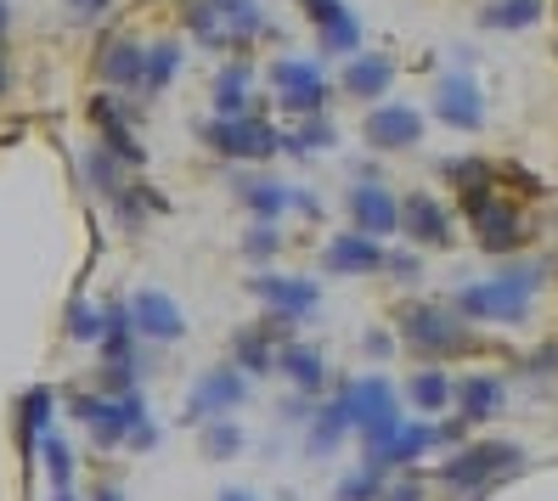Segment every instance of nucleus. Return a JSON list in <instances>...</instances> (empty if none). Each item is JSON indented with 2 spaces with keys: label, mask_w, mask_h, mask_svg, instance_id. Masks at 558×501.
<instances>
[{
  "label": "nucleus",
  "mask_w": 558,
  "mask_h": 501,
  "mask_svg": "<svg viewBox=\"0 0 558 501\" xmlns=\"http://www.w3.org/2000/svg\"><path fill=\"white\" fill-rule=\"evenodd\" d=\"M542 282H547L542 265H508L502 277L469 282L463 293H457V316H463V321H502V327H519L524 316H531V298H536Z\"/></svg>",
  "instance_id": "f257e3e1"
},
{
  "label": "nucleus",
  "mask_w": 558,
  "mask_h": 501,
  "mask_svg": "<svg viewBox=\"0 0 558 501\" xmlns=\"http://www.w3.org/2000/svg\"><path fill=\"white\" fill-rule=\"evenodd\" d=\"M186 28L209 51H243L259 35H271V17L254 0H186Z\"/></svg>",
  "instance_id": "f03ea898"
},
{
  "label": "nucleus",
  "mask_w": 558,
  "mask_h": 501,
  "mask_svg": "<svg viewBox=\"0 0 558 501\" xmlns=\"http://www.w3.org/2000/svg\"><path fill=\"white\" fill-rule=\"evenodd\" d=\"M524 467V451L513 445V440H480V445H463L457 456H446L440 467H435V479L446 485V490H457V496H469V501H480L497 479H508V474H519Z\"/></svg>",
  "instance_id": "7ed1b4c3"
},
{
  "label": "nucleus",
  "mask_w": 558,
  "mask_h": 501,
  "mask_svg": "<svg viewBox=\"0 0 558 501\" xmlns=\"http://www.w3.org/2000/svg\"><path fill=\"white\" fill-rule=\"evenodd\" d=\"M401 339L423 355V361H457V355H480L485 344L469 332V321L457 310H440V305H401Z\"/></svg>",
  "instance_id": "20e7f679"
},
{
  "label": "nucleus",
  "mask_w": 558,
  "mask_h": 501,
  "mask_svg": "<svg viewBox=\"0 0 558 501\" xmlns=\"http://www.w3.org/2000/svg\"><path fill=\"white\" fill-rule=\"evenodd\" d=\"M198 136H204V147H209V152H220V158H238V163H266V158L282 147V136L266 124V113L209 119V124H198Z\"/></svg>",
  "instance_id": "39448f33"
},
{
  "label": "nucleus",
  "mask_w": 558,
  "mask_h": 501,
  "mask_svg": "<svg viewBox=\"0 0 558 501\" xmlns=\"http://www.w3.org/2000/svg\"><path fill=\"white\" fill-rule=\"evenodd\" d=\"M248 400V378L238 372L232 361L226 366H209V372L192 383V394H186V423H215V417H232L238 406Z\"/></svg>",
  "instance_id": "423d86ee"
},
{
  "label": "nucleus",
  "mask_w": 558,
  "mask_h": 501,
  "mask_svg": "<svg viewBox=\"0 0 558 501\" xmlns=\"http://www.w3.org/2000/svg\"><path fill=\"white\" fill-rule=\"evenodd\" d=\"M333 400L344 406V417H350L355 433H367V428H378V423H389V417H401V406H396V383H389V378H355V383H339Z\"/></svg>",
  "instance_id": "0eeeda50"
},
{
  "label": "nucleus",
  "mask_w": 558,
  "mask_h": 501,
  "mask_svg": "<svg viewBox=\"0 0 558 501\" xmlns=\"http://www.w3.org/2000/svg\"><path fill=\"white\" fill-rule=\"evenodd\" d=\"M248 293H254L271 316H288V321H300V316H311V310L322 305V288H316L311 277H277V271H259V277H248Z\"/></svg>",
  "instance_id": "6e6552de"
},
{
  "label": "nucleus",
  "mask_w": 558,
  "mask_h": 501,
  "mask_svg": "<svg viewBox=\"0 0 558 501\" xmlns=\"http://www.w3.org/2000/svg\"><path fill=\"white\" fill-rule=\"evenodd\" d=\"M271 85L282 90L277 102H282L288 113H300V119H316L322 102H327V80H322L316 62H293V57H282L277 69H271Z\"/></svg>",
  "instance_id": "1a4fd4ad"
},
{
  "label": "nucleus",
  "mask_w": 558,
  "mask_h": 501,
  "mask_svg": "<svg viewBox=\"0 0 558 501\" xmlns=\"http://www.w3.org/2000/svg\"><path fill=\"white\" fill-rule=\"evenodd\" d=\"M361 136H367L373 152H407L423 142V113L407 108V102H384L367 113V124H361Z\"/></svg>",
  "instance_id": "9d476101"
},
{
  "label": "nucleus",
  "mask_w": 558,
  "mask_h": 501,
  "mask_svg": "<svg viewBox=\"0 0 558 501\" xmlns=\"http://www.w3.org/2000/svg\"><path fill=\"white\" fill-rule=\"evenodd\" d=\"M384 259H389L384 243L361 237V231H339V237L322 248V271L327 277H373V271H384Z\"/></svg>",
  "instance_id": "9b49d317"
},
{
  "label": "nucleus",
  "mask_w": 558,
  "mask_h": 501,
  "mask_svg": "<svg viewBox=\"0 0 558 501\" xmlns=\"http://www.w3.org/2000/svg\"><path fill=\"white\" fill-rule=\"evenodd\" d=\"M350 220H355L361 237L384 243V237H396V231H401V204L389 197V186L367 181V186H355V192H350Z\"/></svg>",
  "instance_id": "f8f14e48"
},
{
  "label": "nucleus",
  "mask_w": 558,
  "mask_h": 501,
  "mask_svg": "<svg viewBox=\"0 0 558 501\" xmlns=\"http://www.w3.org/2000/svg\"><path fill=\"white\" fill-rule=\"evenodd\" d=\"M469 220H474V243H480L485 254H513V248L531 243V225H524L519 209H508L502 197H490V204L474 209Z\"/></svg>",
  "instance_id": "ddd939ff"
},
{
  "label": "nucleus",
  "mask_w": 558,
  "mask_h": 501,
  "mask_svg": "<svg viewBox=\"0 0 558 501\" xmlns=\"http://www.w3.org/2000/svg\"><path fill=\"white\" fill-rule=\"evenodd\" d=\"M435 119L451 124V130H463V136L485 124V102H480L474 74H446V80L435 85Z\"/></svg>",
  "instance_id": "4468645a"
},
{
  "label": "nucleus",
  "mask_w": 558,
  "mask_h": 501,
  "mask_svg": "<svg viewBox=\"0 0 558 501\" xmlns=\"http://www.w3.org/2000/svg\"><path fill=\"white\" fill-rule=\"evenodd\" d=\"M130 316H136V332H142V339H158V344H181V339H186L181 305H175L170 293H158V288H147V293L130 298Z\"/></svg>",
  "instance_id": "2eb2a0df"
},
{
  "label": "nucleus",
  "mask_w": 558,
  "mask_h": 501,
  "mask_svg": "<svg viewBox=\"0 0 558 501\" xmlns=\"http://www.w3.org/2000/svg\"><path fill=\"white\" fill-rule=\"evenodd\" d=\"M142 423H147V400H142V389H130V394H108L102 417L90 423V440L102 445V451H119V445H124Z\"/></svg>",
  "instance_id": "dca6fc26"
},
{
  "label": "nucleus",
  "mask_w": 558,
  "mask_h": 501,
  "mask_svg": "<svg viewBox=\"0 0 558 501\" xmlns=\"http://www.w3.org/2000/svg\"><path fill=\"white\" fill-rule=\"evenodd\" d=\"M401 231L417 248H451V215H446V204H435L429 192H412L401 204Z\"/></svg>",
  "instance_id": "f3484780"
},
{
  "label": "nucleus",
  "mask_w": 558,
  "mask_h": 501,
  "mask_svg": "<svg viewBox=\"0 0 558 501\" xmlns=\"http://www.w3.org/2000/svg\"><path fill=\"white\" fill-rule=\"evenodd\" d=\"M96 74H102L108 85H119V90H142V74H147V46L124 40V35L102 40V51H96Z\"/></svg>",
  "instance_id": "a211bd4d"
},
{
  "label": "nucleus",
  "mask_w": 558,
  "mask_h": 501,
  "mask_svg": "<svg viewBox=\"0 0 558 501\" xmlns=\"http://www.w3.org/2000/svg\"><path fill=\"white\" fill-rule=\"evenodd\" d=\"M389 85H396V62L389 57L355 51L344 62V96H355V102H378V96H389Z\"/></svg>",
  "instance_id": "6ab92c4d"
},
{
  "label": "nucleus",
  "mask_w": 558,
  "mask_h": 501,
  "mask_svg": "<svg viewBox=\"0 0 558 501\" xmlns=\"http://www.w3.org/2000/svg\"><path fill=\"white\" fill-rule=\"evenodd\" d=\"M451 400H457V417H463V423H485V417H497V412H502L508 383H502V378H490V372H474V378L457 383Z\"/></svg>",
  "instance_id": "aec40b11"
},
{
  "label": "nucleus",
  "mask_w": 558,
  "mask_h": 501,
  "mask_svg": "<svg viewBox=\"0 0 558 501\" xmlns=\"http://www.w3.org/2000/svg\"><path fill=\"white\" fill-rule=\"evenodd\" d=\"M51 406H57V394L46 389V383H35L23 400H17V445H23V456L35 462V451H40V440L51 433Z\"/></svg>",
  "instance_id": "412c9836"
},
{
  "label": "nucleus",
  "mask_w": 558,
  "mask_h": 501,
  "mask_svg": "<svg viewBox=\"0 0 558 501\" xmlns=\"http://www.w3.org/2000/svg\"><path fill=\"white\" fill-rule=\"evenodd\" d=\"M90 119L102 124V147L124 163V170H142L147 152H142V142H136V136H130V124L113 113V96H96V102H90Z\"/></svg>",
  "instance_id": "4be33fe9"
},
{
  "label": "nucleus",
  "mask_w": 558,
  "mask_h": 501,
  "mask_svg": "<svg viewBox=\"0 0 558 501\" xmlns=\"http://www.w3.org/2000/svg\"><path fill=\"white\" fill-rule=\"evenodd\" d=\"M277 372H288V383L300 389V394H322V383H327V361L311 350V344H282L277 350Z\"/></svg>",
  "instance_id": "5701e85b"
},
{
  "label": "nucleus",
  "mask_w": 558,
  "mask_h": 501,
  "mask_svg": "<svg viewBox=\"0 0 558 501\" xmlns=\"http://www.w3.org/2000/svg\"><path fill=\"white\" fill-rule=\"evenodd\" d=\"M232 366H238L243 378H266V372H277V344L259 327H248V332H238V339H232Z\"/></svg>",
  "instance_id": "b1692460"
},
{
  "label": "nucleus",
  "mask_w": 558,
  "mask_h": 501,
  "mask_svg": "<svg viewBox=\"0 0 558 501\" xmlns=\"http://www.w3.org/2000/svg\"><path fill=\"white\" fill-rule=\"evenodd\" d=\"M243 113H259V108L248 102V69L232 62V69H220V80H215V119H243Z\"/></svg>",
  "instance_id": "393cba45"
},
{
  "label": "nucleus",
  "mask_w": 558,
  "mask_h": 501,
  "mask_svg": "<svg viewBox=\"0 0 558 501\" xmlns=\"http://www.w3.org/2000/svg\"><path fill=\"white\" fill-rule=\"evenodd\" d=\"M451 394H457V383L440 372V366H423V372L407 383V400H412L417 412H446V406H451Z\"/></svg>",
  "instance_id": "a878e982"
},
{
  "label": "nucleus",
  "mask_w": 558,
  "mask_h": 501,
  "mask_svg": "<svg viewBox=\"0 0 558 501\" xmlns=\"http://www.w3.org/2000/svg\"><path fill=\"white\" fill-rule=\"evenodd\" d=\"M238 197L259 215V220H277L282 209H293V192L282 181H238Z\"/></svg>",
  "instance_id": "bb28decb"
},
{
  "label": "nucleus",
  "mask_w": 558,
  "mask_h": 501,
  "mask_svg": "<svg viewBox=\"0 0 558 501\" xmlns=\"http://www.w3.org/2000/svg\"><path fill=\"white\" fill-rule=\"evenodd\" d=\"M350 433V417H344V406L333 400V406H316V417H311V440H305V451L311 456H327L339 440Z\"/></svg>",
  "instance_id": "cd10ccee"
},
{
  "label": "nucleus",
  "mask_w": 558,
  "mask_h": 501,
  "mask_svg": "<svg viewBox=\"0 0 558 501\" xmlns=\"http://www.w3.org/2000/svg\"><path fill=\"white\" fill-rule=\"evenodd\" d=\"M542 12H547V0H497V7L480 12V23L485 28H531V23H542Z\"/></svg>",
  "instance_id": "c85d7f7f"
},
{
  "label": "nucleus",
  "mask_w": 558,
  "mask_h": 501,
  "mask_svg": "<svg viewBox=\"0 0 558 501\" xmlns=\"http://www.w3.org/2000/svg\"><path fill=\"white\" fill-rule=\"evenodd\" d=\"M175 74H181V46H175V40L147 46V74H142V90H147V96H158Z\"/></svg>",
  "instance_id": "c756f323"
},
{
  "label": "nucleus",
  "mask_w": 558,
  "mask_h": 501,
  "mask_svg": "<svg viewBox=\"0 0 558 501\" xmlns=\"http://www.w3.org/2000/svg\"><path fill=\"white\" fill-rule=\"evenodd\" d=\"M243 445H248V433H243L232 417H215V423H204V456H215V462H232Z\"/></svg>",
  "instance_id": "7c9ffc66"
},
{
  "label": "nucleus",
  "mask_w": 558,
  "mask_h": 501,
  "mask_svg": "<svg viewBox=\"0 0 558 501\" xmlns=\"http://www.w3.org/2000/svg\"><path fill=\"white\" fill-rule=\"evenodd\" d=\"M85 175H90V186L102 192V197H119L130 181H124V163L108 152V147H96V152H85Z\"/></svg>",
  "instance_id": "2f4dec72"
},
{
  "label": "nucleus",
  "mask_w": 558,
  "mask_h": 501,
  "mask_svg": "<svg viewBox=\"0 0 558 501\" xmlns=\"http://www.w3.org/2000/svg\"><path fill=\"white\" fill-rule=\"evenodd\" d=\"M40 456H46L51 485H57V490H74V451H69V440H62V433H46V440H40Z\"/></svg>",
  "instance_id": "473e14b6"
},
{
  "label": "nucleus",
  "mask_w": 558,
  "mask_h": 501,
  "mask_svg": "<svg viewBox=\"0 0 558 501\" xmlns=\"http://www.w3.org/2000/svg\"><path fill=\"white\" fill-rule=\"evenodd\" d=\"M62 332H69L74 344H96V339H102V310L85 305V298H74L69 316H62Z\"/></svg>",
  "instance_id": "72a5a7b5"
},
{
  "label": "nucleus",
  "mask_w": 558,
  "mask_h": 501,
  "mask_svg": "<svg viewBox=\"0 0 558 501\" xmlns=\"http://www.w3.org/2000/svg\"><path fill=\"white\" fill-rule=\"evenodd\" d=\"M333 496H339V501H378V496H384V474L361 462L355 474H344V479H339V490H333Z\"/></svg>",
  "instance_id": "f704fd0d"
},
{
  "label": "nucleus",
  "mask_w": 558,
  "mask_h": 501,
  "mask_svg": "<svg viewBox=\"0 0 558 501\" xmlns=\"http://www.w3.org/2000/svg\"><path fill=\"white\" fill-rule=\"evenodd\" d=\"M282 147L288 152H322V147H333V124L316 113V119H305L300 130H293V136H282Z\"/></svg>",
  "instance_id": "c9c22d12"
},
{
  "label": "nucleus",
  "mask_w": 558,
  "mask_h": 501,
  "mask_svg": "<svg viewBox=\"0 0 558 501\" xmlns=\"http://www.w3.org/2000/svg\"><path fill=\"white\" fill-rule=\"evenodd\" d=\"M322 51H333V57L361 51V23H355V12H344L339 23H327V28H322Z\"/></svg>",
  "instance_id": "e433bc0d"
},
{
  "label": "nucleus",
  "mask_w": 558,
  "mask_h": 501,
  "mask_svg": "<svg viewBox=\"0 0 558 501\" xmlns=\"http://www.w3.org/2000/svg\"><path fill=\"white\" fill-rule=\"evenodd\" d=\"M277 248H282V237L271 231V220H259V225L248 231V237H243V254H248V259H271Z\"/></svg>",
  "instance_id": "4c0bfd02"
},
{
  "label": "nucleus",
  "mask_w": 558,
  "mask_h": 501,
  "mask_svg": "<svg viewBox=\"0 0 558 501\" xmlns=\"http://www.w3.org/2000/svg\"><path fill=\"white\" fill-rule=\"evenodd\" d=\"M277 417H282L288 428H293V423H300V428H305V423L316 417V400H311V394H300V389H293V394L282 400V406H277Z\"/></svg>",
  "instance_id": "58836bf2"
},
{
  "label": "nucleus",
  "mask_w": 558,
  "mask_h": 501,
  "mask_svg": "<svg viewBox=\"0 0 558 501\" xmlns=\"http://www.w3.org/2000/svg\"><path fill=\"white\" fill-rule=\"evenodd\" d=\"M300 7H305V17L316 23V28H327V23H339L350 7H344V0H300Z\"/></svg>",
  "instance_id": "ea45409f"
},
{
  "label": "nucleus",
  "mask_w": 558,
  "mask_h": 501,
  "mask_svg": "<svg viewBox=\"0 0 558 501\" xmlns=\"http://www.w3.org/2000/svg\"><path fill=\"white\" fill-rule=\"evenodd\" d=\"M102 406H108V394H90V389H80V394L69 400V412H74V417H80L85 428H90L96 417H102Z\"/></svg>",
  "instance_id": "a19ab883"
},
{
  "label": "nucleus",
  "mask_w": 558,
  "mask_h": 501,
  "mask_svg": "<svg viewBox=\"0 0 558 501\" xmlns=\"http://www.w3.org/2000/svg\"><path fill=\"white\" fill-rule=\"evenodd\" d=\"M423 496H429V485H423V479H396V485H384L378 501H423Z\"/></svg>",
  "instance_id": "79ce46f5"
},
{
  "label": "nucleus",
  "mask_w": 558,
  "mask_h": 501,
  "mask_svg": "<svg viewBox=\"0 0 558 501\" xmlns=\"http://www.w3.org/2000/svg\"><path fill=\"white\" fill-rule=\"evenodd\" d=\"M384 271L396 277V282H417L423 265H417V254H389V259H384Z\"/></svg>",
  "instance_id": "37998d69"
},
{
  "label": "nucleus",
  "mask_w": 558,
  "mask_h": 501,
  "mask_svg": "<svg viewBox=\"0 0 558 501\" xmlns=\"http://www.w3.org/2000/svg\"><path fill=\"white\" fill-rule=\"evenodd\" d=\"M124 445H130V451H153V445H158V428H153V423H142V428H136V433H130V440H124Z\"/></svg>",
  "instance_id": "c03bdc74"
},
{
  "label": "nucleus",
  "mask_w": 558,
  "mask_h": 501,
  "mask_svg": "<svg viewBox=\"0 0 558 501\" xmlns=\"http://www.w3.org/2000/svg\"><path fill=\"white\" fill-rule=\"evenodd\" d=\"M367 355H373V361L396 355V339H389V332H367Z\"/></svg>",
  "instance_id": "a18cd8bd"
},
{
  "label": "nucleus",
  "mask_w": 558,
  "mask_h": 501,
  "mask_svg": "<svg viewBox=\"0 0 558 501\" xmlns=\"http://www.w3.org/2000/svg\"><path fill=\"white\" fill-rule=\"evenodd\" d=\"M69 7H74L80 17H96V12H108V0H69Z\"/></svg>",
  "instance_id": "49530a36"
},
{
  "label": "nucleus",
  "mask_w": 558,
  "mask_h": 501,
  "mask_svg": "<svg viewBox=\"0 0 558 501\" xmlns=\"http://www.w3.org/2000/svg\"><path fill=\"white\" fill-rule=\"evenodd\" d=\"M90 501H124V496H119V490H113V485H102V490H96V496H90Z\"/></svg>",
  "instance_id": "de8ad7c7"
},
{
  "label": "nucleus",
  "mask_w": 558,
  "mask_h": 501,
  "mask_svg": "<svg viewBox=\"0 0 558 501\" xmlns=\"http://www.w3.org/2000/svg\"><path fill=\"white\" fill-rule=\"evenodd\" d=\"M220 501H259V496H248V490H220Z\"/></svg>",
  "instance_id": "09e8293b"
},
{
  "label": "nucleus",
  "mask_w": 558,
  "mask_h": 501,
  "mask_svg": "<svg viewBox=\"0 0 558 501\" xmlns=\"http://www.w3.org/2000/svg\"><path fill=\"white\" fill-rule=\"evenodd\" d=\"M7 23H12V12H7V0H0V40H7Z\"/></svg>",
  "instance_id": "8fccbe9b"
},
{
  "label": "nucleus",
  "mask_w": 558,
  "mask_h": 501,
  "mask_svg": "<svg viewBox=\"0 0 558 501\" xmlns=\"http://www.w3.org/2000/svg\"><path fill=\"white\" fill-rule=\"evenodd\" d=\"M51 501H80V496H74V490H57V496H51Z\"/></svg>",
  "instance_id": "3c124183"
},
{
  "label": "nucleus",
  "mask_w": 558,
  "mask_h": 501,
  "mask_svg": "<svg viewBox=\"0 0 558 501\" xmlns=\"http://www.w3.org/2000/svg\"><path fill=\"white\" fill-rule=\"evenodd\" d=\"M0 96H7V62H0Z\"/></svg>",
  "instance_id": "603ef678"
}]
</instances>
